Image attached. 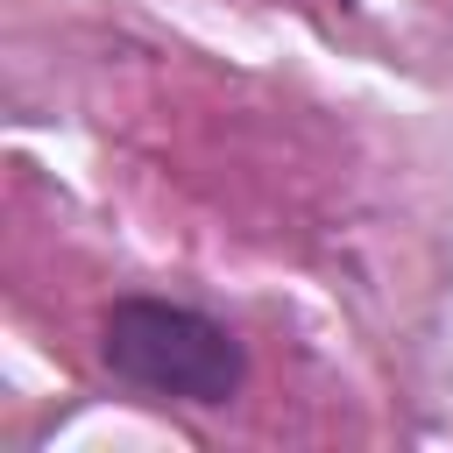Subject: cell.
<instances>
[{
	"instance_id": "obj_1",
	"label": "cell",
	"mask_w": 453,
	"mask_h": 453,
	"mask_svg": "<svg viewBox=\"0 0 453 453\" xmlns=\"http://www.w3.org/2000/svg\"><path fill=\"white\" fill-rule=\"evenodd\" d=\"M99 361L163 403H226L248 375L241 340L170 297H113V311L99 319Z\"/></svg>"
}]
</instances>
